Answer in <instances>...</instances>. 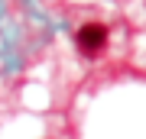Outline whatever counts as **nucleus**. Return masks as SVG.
Wrapping results in <instances>:
<instances>
[{
  "instance_id": "obj_1",
  "label": "nucleus",
  "mask_w": 146,
  "mask_h": 139,
  "mask_svg": "<svg viewBox=\"0 0 146 139\" xmlns=\"http://www.w3.org/2000/svg\"><path fill=\"white\" fill-rule=\"evenodd\" d=\"M75 45H78L81 55H101L107 49V26L104 23H81L78 32H75Z\"/></svg>"
}]
</instances>
